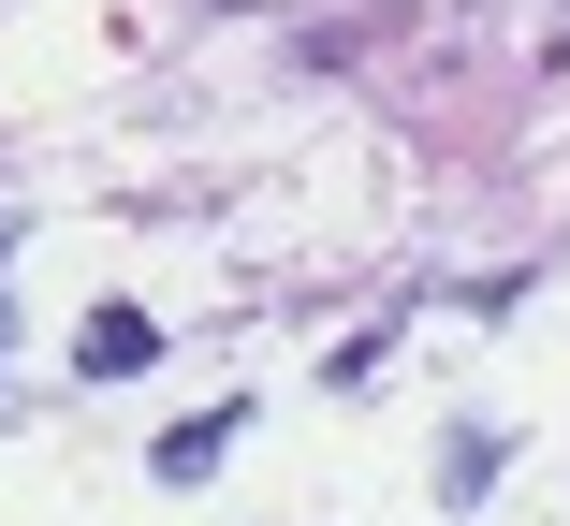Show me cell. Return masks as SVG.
<instances>
[{"label": "cell", "mask_w": 570, "mask_h": 526, "mask_svg": "<svg viewBox=\"0 0 570 526\" xmlns=\"http://www.w3.org/2000/svg\"><path fill=\"white\" fill-rule=\"evenodd\" d=\"M235 425H249V409H205V425H176V439H161V483H205V468H219V439H235Z\"/></svg>", "instance_id": "7a4b0ae2"}, {"label": "cell", "mask_w": 570, "mask_h": 526, "mask_svg": "<svg viewBox=\"0 0 570 526\" xmlns=\"http://www.w3.org/2000/svg\"><path fill=\"white\" fill-rule=\"evenodd\" d=\"M147 351H161V322H147V307H102V322L73 337V366H88V380H132Z\"/></svg>", "instance_id": "6da1fadb"}]
</instances>
